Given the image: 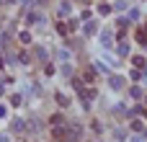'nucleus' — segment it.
I'll return each instance as SVG.
<instances>
[{"instance_id": "1", "label": "nucleus", "mask_w": 147, "mask_h": 142, "mask_svg": "<svg viewBox=\"0 0 147 142\" xmlns=\"http://www.w3.org/2000/svg\"><path fill=\"white\" fill-rule=\"evenodd\" d=\"M101 44H103V47H111V44H114V39H111V34H109V31L101 36Z\"/></svg>"}, {"instance_id": "2", "label": "nucleus", "mask_w": 147, "mask_h": 142, "mask_svg": "<svg viewBox=\"0 0 147 142\" xmlns=\"http://www.w3.org/2000/svg\"><path fill=\"white\" fill-rule=\"evenodd\" d=\"M129 18H132V21H137V18H140V10H137V8H132V10H129Z\"/></svg>"}]
</instances>
